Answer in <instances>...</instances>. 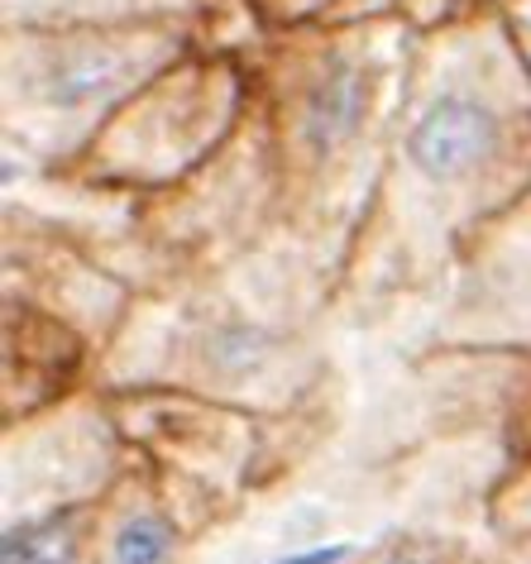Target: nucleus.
<instances>
[{
	"label": "nucleus",
	"instance_id": "nucleus-8",
	"mask_svg": "<svg viewBox=\"0 0 531 564\" xmlns=\"http://www.w3.org/2000/svg\"><path fill=\"white\" fill-rule=\"evenodd\" d=\"M345 560V545H326V550H312V555H292L283 564H340Z\"/></svg>",
	"mask_w": 531,
	"mask_h": 564
},
{
	"label": "nucleus",
	"instance_id": "nucleus-5",
	"mask_svg": "<svg viewBox=\"0 0 531 564\" xmlns=\"http://www.w3.org/2000/svg\"><path fill=\"white\" fill-rule=\"evenodd\" d=\"M273 335L249 326V321H220V326L206 335V364L220 373V378H245V373H259L263 364L273 359Z\"/></svg>",
	"mask_w": 531,
	"mask_h": 564
},
{
	"label": "nucleus",
	"instance_id": "nucleus-4",
	"mask_svg": "<svg viewBox=\"0 0 531 564\" xmlns=\"http://www.w3.org/2000/svg\"><path fill=\"white\" fill-rule=\"evenodd\" d=\"M77 545H82L77 512H58L48 521H30V527L10 531L0 560L6 564H77Z\"/></svg>",
	"mask_w": 531,
	"mask_h": 564
},
{
	"label": "nucleus",
	"instance_id": "nucleus-9",
	"mask_svg": "<svg viewBox=\"0 0 531 564\" xmlns=\"http://www.w3.org/2000/svg\"><path fill=\"white\" fill-rule=\"evenodd\" d=\"M393 564H441L431 550H422V545H408V550H398L393 555Z\"/></svg>",
	"mask_w": 531,
	"mask_h": 564
},
{
	"label": "nucleus",
	"instance_id": "nucleus-1",
	"mask_svg": "<svg viewBox=\"0 0 531 564\" xmlns=\"http://www.w3.org/2000/svg\"><path fill=\"white\" fill-rule=\"evenodd\" d=\"M187 30L173 20L130 24H63V30H10L6 73L10 101L58 120H96L120 110L134 91L187 58Z\"/></svg>",
	"mask_w": 531,
	"mask_h": 564
},
{
	"label": "nucleus",
	"instance_id": "nucleus-2",
	"mask_svg": "<svg viewBox=\"0 0 531 564\" xmlns=\"http://www.w3.org/2000/svg\"><path fill=\"white\" fill-rule=\"evenodd\" d=\"M373 101H379V63L365 44L330 34L306 53L292 82V144L306 159H335L365 134Z\"/></svg>",
	"mask_w": 531,
	"mask_h": 564
},
{
	"label": "nucleus",
	"instance_id": "nucleus-6",
	"mask_svg": "<svg viewBox=\"0 0 531 564\" xmlns=\"http://www.w3.org/2000/svg\"><path fill=\"white\" fill-rule=\"evenodd\" d=\"M177 550V531L163 512H134L116 531V550L110 564H167Z\"/></svg>",
	"mask_w": 531,
	"mask_h": 564
},
{
	"label": "nucleus",
	"instance_id": "nucleus-7",
	"mask_svg": "<svg viewBox=\"0 0 531 564\" xmlns=\"http://www.w3.org/2000/svg\"><path fill=\"white\" fill-rule=\"evenodd\" d=\"M259 6L278 24H302V20H330L345 0H259Z\"/></svg>",
	"mask_w": 531,
	"mask_h": 564
},
{
	"label": "nucleus",
	"instance_id": "nucleus-3",
	"mask_svg": "<svg viewBox=\"0 0 531 564\" xmlns=\"http://www.w3.org/2000/svg\"><path fill=\"white\" fill-rule=\"evenodd\" d=\"M508 116L469 82H445L408 124V163L436 187L474 177L502 153Z\"/></svg>",
	"mask_w": 531,
	"mask_h": 564
}]
</instances>
